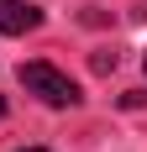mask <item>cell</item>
<instances>
[{
  "label": "cell",
  "mask_w": 147,
  "mask_h": 152,
  "mask_svg": "<svg viewBox=\"0 0 147 152\" xmlns=\"http://www.w3.org/2000/svg\"><path fill=\"white\" fill-rule=\"evenodd\" d=\"M32 26H42V11L37 5H26V0H0V31L5 37H21Z\"/></svg>",
  "instance_id": "2"
},
{
  "label": "cell",
  "mask_w": 147,
  "mask_h": 152,
  "mask_svg": "<svg viewBox=\"0 0 147 152\" xmlns=\"http://www.w3.org/2000/svg\"><path fill=\"white\" fill-rule=\"evenodd\" d=\"M116 68V53H95V74H110Z\"/></svg>",
  "instance_id": "3"
},
{
  "label": "cell",
  "mask_w": 147,
  "mask_h": 152,
  "mask_svg": "<svg viewBox=\"0 0 147 152\" xmlns=\"http://www.w3.org/2000/svg\"><path fill=\"white\" fill-rule=\"evenodd\" d=\"M21 84H26V94H37L42 105H79V84H74L63 68H53V63H21Z\"/></svg>",
  "instance_id": "1"
},
{
  "label": "cell",
  "mask_w": 147,
  "mask_h": 152,
  "mask_svg": "<svg viewBox=\"0 0 147 152\" xmlns=\"http://www.w3.org/2000/svg\"><path fill=\"white\" fill-rule=\"evenodd\" d=\"M21 152H47V147H21Z\"/></svg>",
  "instance_id": "4"
},
{
  "label": "cell",
  "mask_w": 147,
  "mask_h": 152,
  "mask_svg": "<svg viewBox=\"0 0 147 152\" xmlns=\"http://www.w3.org/2000/svg\"><path fill=\"white\" fill-rule=\"evenodd\" d=\"M0 115H5V100H0Z\"/></svg>",
  "instance_id": "5"
}]
</instances>
